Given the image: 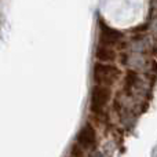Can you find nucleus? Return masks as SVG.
<instances>
[{
  "instance_id": "1",
  "label": "nucleus",
  "mask_w": 157,
  "mask_h": 157,
  "mask_svg": "<svg viewBox=\"0 0 157 157\" xmlns=\"http://www.w3.org/2000/svg\"><path fill=\"white\" fill-rule=\"evenodd\" d=\"M120 75V69L114 65L110 63H105V62H97L94 65V71H92V77L94 81L99 86H113L117 80H119Z\"/></svg>"
},
{
  "instance_id": "2",
  "label": "nucleus",
  "mask_w": 157,
  "mask_h": 157,
  "mask_svg": "<svg viewBox=\"0 0 157 157\" xmlns=\"http://www.w3.org/2000/svg\"><path fill=\"white\" fill-rule=\"evenodd\" d=\"M112 98V90L108 86H97L91 91V99H90V106L94 113H101L105 109V106L109 103Z\"/></svg>"
},
{
  "instance_id": "3",
  "label": "nucleus",
  "mask_w": 157,
  "mask_h": 157,
  "mask_svg": "<svg viewBox=\"0 0 157 157\" xmlns=\"http://www.w3.org/2000/svg\"><path fill=\"white\" fill-rule=\"evenodd\" d=\"M123 40V33L117 29L110 28L103 21H99V44L108 47L117 46Z\"/></svg>"
},
{
  "instance_id": "4",
  "label": "nucleus",
  "mask_w": 157,
  "mask_h": 157,
  "mask_svg": "<svg viewBox=\"0 0 157 157\" xmlns=\"http://www.w3.org/2000/svg\"><path fill=\"white\" fill-rule=\"evenodd\" d=\"M77 144L81 147H91L95 145L97 142V132H95V128L92 127L90 123H87L86 125L81 127V130L78 131L77 138H76Z\"/></svg>"
},
{
  "instance_id": "5",
  "label": "nucleus",
  "mask_w": 157,
  "mask_h": 157,
  "mask_svg": "<svg viewBox=\"0 0 157 157\" xmlns=\"http://www.w3.org/2000/svg\"><path fill=\"white\" fill-rule=\"evenodd\" d=\"M95 58H97L99 62L108 63V62H114L117 58V54L112 47L99 44V46L97 47V50H95Z\"/></svg>"
},
{
  "instance_id": "6",
  "label": "nucleus",
  "mask_w": 157,
  "mask_h": 157,
  "mask_svg": "<svg viewBox=\"0 0 157 157\" xmlns=\"http://www.w3.org/2000/svg\"><path fill=\"white\" fill-rule=\"evenodd\" d=\"M136 80H138V75L132 71H128L127 72V76H125V88H131V87L135 86Z\"/></svg>"
}]
</instances>
